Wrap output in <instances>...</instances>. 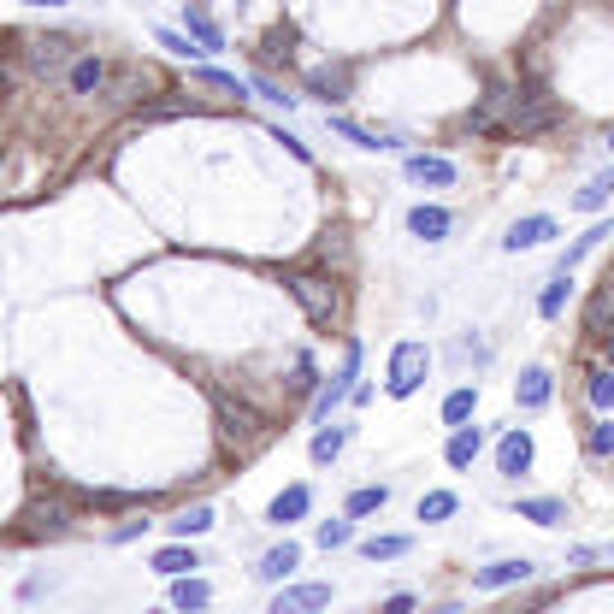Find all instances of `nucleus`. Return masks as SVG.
<instances>
[{
  "instance_id": "f257e3e1",
  "label": "nucleus",
  "mask_w": 614,
  "mask_h": 614,
  "mask_svg": "<svg viewBox=\"0 0 614 614\" xmlns=\"http://www.w3.org/2000/svg\"><path fill=\"white\" fill-rule=\"evenodd\" d=\"M290 296L302 302V313L313 319V325H331V319H337V307H343L337 284H331L325 272H290Z\"/></svg>"
},
{
  "instance_id": "f03ea898",
  "label": "nucleus",
  "mask_w": 614,
  "mask_h": 614,
  "mask_svg": "<svg viewBox=\"0 0 614 614\" xmlns=\"http://www.w3.org/2000/svg\"><path fill=\"white\" fill-rule=\"evenodd\" d=\"M431 372V349L426 343H396L390 355V396H414Z\"/></svg>"
},
{
  "instance_id": "7ed1b4c3",
  "label": "nucleus",
  "mask_w": 614,
  "mask_h": 614,
  "mask_svg": "<svg viewBox=\"0 0 614 614\" xmlns=\"http://www.w3.org/2000/svg\"><path fill=\"white\" fill-rule=\"evenodd\" d=\"M219 431H225V443H231V449H254V443L266 437V420H260L248 402L219 396Z\"/></svg>"
},
{
  "instance_id": "20e7f679",
  "label": "nucleus",
  "mask_w": 614,
  "mask_h": 614,
  "mask_svg": "<svg viewBox=\"0 0 614 614\" xmlns=\"http://www.w3.org/2000/svg\"><path fill=\"white\" fill-rule=\"evenodd\" d=\"M555 124V107L544 95H508V124L502 130H514V136H538V130H550Z\"/></svg>"
},
{
  "instance_id": "39448f33",
  "label": "nucleus",
  "mask_w": 614,
  "mask_h": 614,
  "mask_svg": "<svg viewBox=\"0 0 614 614\" xmlns=\"http://www.w3.org/2000/svg\"><path fill=\"white\" fill-rule=\"evenodd\" d=\"M24 60H30L36 77H54V71H65V65L77 60V48H71V36H30L24 42Z\"/></svg>"
},
{
  "instance_id": "423d86ee",
  "label": "nucleus",
  "mask_w": 614,
  "mask_h": 614,
  "mask_svg": "<svg viewBox=\"0 0 614 614\" xmlns=\"http://www.w3.org/2000/svg\"><path fill=\"white\" fill-rule=\"evenodd\" d=\"M550 237H555V219L550 213H532V219H514V225H508L502 248H508V254H526V248H544Z\"/></svg>"
},
{
  "instance_id": "0eeeda50",
  "label": "nucleus",
  "mask_w": 614,
  "mask_h": 614,
  "mask_svg": "<svg viewBox=\"0 0 614 614\" xmlns=\"http://www.w3.org/2000/svg\"><path fill=\"white\" fill-rule=\"evenodd\" d=\"M107 71L113 65L101 60V54H77V60L65 65V83H71V95H101L107 89Z\"/></svg>"
},
{
  "instance_id": "6e6552de",
  "label": "nucleus",
  "mask_w": 614,
  "mask_h": 614,
  "mask_svg": "<svg viewBox=\"0 0 614 614\" xmlns=\"http://www.w3.org/2000/svg\"><path fill=\"white\" fill-rule=\"evenodd\" d=\"M550 396H555V372H550V367H526V372H520V384H514V402H520L526 414L550 408Z\"/></svg>"
},
{
  "instance_id": "1a4fd4ad",
  "label": "nucleus",
  "mask_w": 614,
  "mask_h": 614,
  "mask_svg": "<svg viewBox=\"0 0 614 614\" xmlns=\"http://www.w3.org/2000/svg\"><path fill=\"white\" fill-rule=\"evenodd\" d=\"M331 603V585H290L272 597V614H319Z\"/></svg>"
},
{
  "instance_id": "9d476101",
  "label": "nucleus",
  "mask_w": 614,
  "mask_h": 614,
  "mask_svg": "<svg viewBox=\"0 0 614 614\" xmlns=\"http://www.w3.org/2000/svg\"><path fill=\"white\" fill-rule=\"evenodd\" d=\"M355 372H361V349H349V361H343V372H337V378H325V390L313 396V420H325V414H331V408H337V402H343V396L355 390V384H349Z\"/></svg>"
},
{
  "instance_id": "9b49d317",
  "label": "nucleus",
  "mask_w": 614,
  "mask_h": 614,
  "mask_svg": "<svg viewBox=\"0 0 614 614\" xmlns=\"http://www.w3.org/2000/svg\"><path fill=\"white\" fill-rule=\"evenodd\" d=\"M30 532H48V538H60V532H71V502H60V496H42V502H30Z\"/></svg>"
},
{
  "instance_id": "f8f14e48",
  "label": "nucleus",
  "mask_w": 614,
  "mask_h": 614,
  "mask_svg": "<svg viewBox=\"0 0 614 614\" xmlns=\"http://www.w3.org/2000/svg\"><path fill=\"white\" fill-rule=\"evenodd\" d=\"M526 467H532V437H526V431H508V437L496 443V473H502V479H520Z\"/></svg>"
},
{
  "instance_id": "ddd939ff",
  "label": "nucleus",
  "mask_w": 614,
  "mask_h": 614,
  "mask_svg": "<svg viewBox=\"0 0 614 614\" xmlns=\"http://www.w3.org/2000/svg\"><path fill=\"white\" fill-rule=\"evenodd\" d=\"M408 178L431 184V189H449L455 184V160H443V154H408Z\"/></svg>"
},
{
  "instance_id": "4468645a",
  "label": "nucleus",
  "mask_w": 614,
  "mask_h": 614,
  "mask_svg": "<svg viewBox=\"0 0 614 614\" xmlns=\"http://www.w3.org/2000/svg\"><path fill=\"white\" fill-rule=\"evenodd\" d=\"M184 36L195 42V54H219V48H225V30H219L207 12H195V6H184Z\"/></svg>"
},
{
  "instance_id": "2eb2a0df",
  "label": "nucleus",
  "mask_w": 614,
  "mask_h": 614,
  "mask_svg": "<svg viewBox=\"0 0 614 614\" xmlns=\"http://www.w3.org/2000/svg\"><path fill=\"white\" fill-rule=\"evenodd\" d=\"M520 579H532V561H491V567L473 573L479 591H508V585H520Z\"/></svg>"
},
{
  "instance_id": "dca6fc26",
  "label": "nucleus",
  "mask_w": 614,
  "mask_h": 614,
  "mask_svg": "<svg viewBox=\"0 0 614 614\" xmlns=\"http://www.w3.org/2000/svg\"><path fill=\"white\" fill-rule=\"evenodd\" d=\"M449 225H455V219H449V207H414V213H408V231H414L420 243H443V237H449Z\"/></svg>"
},
{
  "instance_id": "f3484780",
  "label": "nucleus",
  "mask_w": 614,
  "mask_h": 614,
  "mask_svg": "<svg viewBox=\"0 0 614 614\" xmlns=\"http://www.w3.org/2000/svg\"><path fill=\"white\" fill-rule=\"evenodd\" d=\"M302 567V550L296 544H278V550H266L260 555V567H254V579H266V585H278V579H290Z\"/></svg>"
},
{
  "instance_id": "a211bd4d",
  "label": "nucleus",
  "mask_w": 614,
  "mask_h": 614,
  "mask_svg": "<svg viewBox=\"0 0 614 614\" xmlns=\"http://www.w3.org/2000/svg\"><path fill=\"white\" fill-rule=\"evenodd\" d=\"M107 89H113V101H142V89H154V71H142V65L107 71Z\"/></svg>"
},
{
  "instance_id": "6ab92c4d",
  "label": "nucleus",
  "mask_w": 614,
  "mask_h": 614,
  "mask_svg": "<svg viewBox=\"0 0 614 614\" xmlns=\"http://www.w3.org/2000/svg\"><path fill=\"white\" fill-rule=\"evenodd\" d=\"M307 89L325 95V101H343L349 95V65H313L307 71Z\"/></svg>"
},
{
  "instance_id": "aec40b11",
  "label": "nucleus",
  "mask_w": 614,
  "mask_h": 614,
  "mask_svg": "<svg viewBox=\"0 0 614 614\" xmlns=\"http://www.w3.org/2000/svg\"><path fill=\"white\" fill-rule=\"evenodd\" d=\"M307 508H313V491H307V485H290V491L272 502V514H266V520H272V526H296Z\"/></svg>"
},
{
  "instance_id": "412c9836",
  "label": "nucleus",
  "mask_w": 614,
  "mask_h": 614,
  "mask_svg": "<svg viewBox=\"0 0 614 614\" xmlns=\"http://www.w3.org/2000/svg\"><path fill=\"white\" fill-rule=\"evenodd\" d=\"M207 603H213V591H207L195 573L172 579V609H178V614H195V609H207Z\"/></svg>"
},
{
  "instance_id": "4be33fe9",
  "label": "nucleus",
  "mask_w": 614,
  "mask_h": 614,
  "mask_svg": "<svg viewBox=\"0 0 614 614\" xmlns=\"http://www.w3.org/2000/svg\"><path fill=\"white\" fill-rule=\"evenodd\" d=\"M479 449H485V437H479V431L455 426V437H449V449H443V455H449V467H473V461H479Z\"/></svg>"
},
{
  "instance_id": "5701e85b",
  "label": "nucleus",
  "mask_w": 614,
  "mask_h": 614,
  "mask_svg": "<svg viewBox=\"0 0 614 614\" xmlns=\"http://www.w3.org/2000/svg\"><path fill=\"white\" fill-rule=\"evenodd\" d=\"M520 520H538V526H561V520H567V502H555V496H526V502H520Z\"/></svg>"
},
{
  "instance_id": "b1692460",
  "label": "nucleus",
  "mask_w": 614,
  "mask_h": 614,
  "mask_svg": "<svg viewBox=\"0 0 614 614\" xmlns=\"http://www.w3.org/2000/svg\"><path fill=\"white\" fill-rule=\"evenodd\" d=\"M473 408H479V390H473V384L449 390V402H443V426H467V420H473Z\"/></svg>"
},
{
  "instance_id": "393cba45",
  "label": "nucleus",
  "mask_w": 614,
  "mask_h": 614,
  "mask_svg": "<svg viewBox=\"0 0 614 614\" xmlns=\"http://www.w3.org/2000/svg\"><path fill=\"white\" fill-rule=\"evenodd\" d=\"M201 561H195V550H184V544H172V550L154 555V573H166V579H184V573H195Z\"/></svg>"
},
{
  "instance_id": "a878e982",
  "label": "nucleus",
  "mask_w": 614,
  "mask_h": 614,
  "mask_svg": "<svg viewBox=\"0 0 614 614\" xmlns=\"http://www.w3.org/2000/svg\"><path fill=\"white\" fill-rule=\"evenodd\" d=\"M384 502H390V485H361V491L343 502V514H349V520H361V514H378Z\"/></svg>"
},
{
  "instance_id": "bb28decb",
  "label": "nucleus",
  "mask_w": 614,
  "mask_h": 614,
  "mask_svg": "<svg viewBox=\"0 0 614 614\" xmlns=\"http://www.w3.org/2000/svg\"><path fill=\"white\" fill-rule=\"evenodd\" d=\"M331 130L349 136L355 148H396V136H378V130H367V124H355V119H331Z\"/></svg>"
},
{
  "instance_id": "cd10ccee",
  "label": "nucleus",
  "mask_w": 614,
  "mask_h": 614,
  "mask_svg": "<svg viewBox=\"0 0 614 614\" xmlns=\"http://www.w3.org/2000/svg\"><path fill=\"white\" fill-rule=\"evenodd\" d=\"M343 443H349V431H343V426L313 431V461H337V455H343Z\"/></svg>"
},
{
  "instance_id": "c85d7f7f",
  "label": "nucleus",
  "mask_w": 614,
  "mask_h": 614,
  "mask_svg": "<svg viewBox=\"0 0 614 614\" xmlns=\"http://www.w3.org/2000/svg\"><path fill=\"white\" fill-rule=\"evenodd\" d=\"M585 390H591V408H597V414L614 408V372L609 367H591V384H585Z\"/></svg>"
},
{
  "instance_id": "c756f323",
  "label": "nucleus",
  "mask_w": 614,
  "mask_h": 614,
  "mask_svg": "<svg viewBox=\"0 0 614 614\" xmlns=\"http://www.w3.org/2000/svg\"><path fill=\"white\" fill-rule=\"evenodd\" d=\"M461 502H455V491H431V496H420V520L426 526H437V520H449Z\"/></svg>"
},
{
  "instance_id": "7c9ffc66",
  "label": "nucleus",
  "mask_w": 614,
  "mask_h": 614,
  "mask_svg": "<svg viewBox=\"0 0 614 614\" xmlns=\"http://www.w3.org/2000/svg\"><path fill=\"white\" fill-rule=\"evenodd\" d=\"M361 555H367V561H396V555H408V538H402V532H390V538H367Z\"/></svg>"
},
{
  "instance_id": "2f4dec72",
  "label": "nucleus",
  "mask_w": 614,
  "mask_h": 614,
  "mask_svg": "<svg viewBox=\"0 0 614 614\" xmlns=\"http://www.w3.org/2000/svg\"><path fill=\"white\" fill-rule=\"evenodd\" d=\"M573 207H579V213H603V207H609V178H591V184L573 195Z\"/></svg>"
},
{
  "instance_id": "473e14b6",
  "label": "nucleus",
  "mask_w": 614,
  "mask_h": 614,
  "mask_svg": "<svg viewBox=\"0 0 614 614\" xmlns=\"http://www.w3.org/2000/svg\"><path fill=\"white\" fill-rule=\"evenodd\" d=\"M172 532H178V538H201V532H213V508H189V514H178V520H172Z\"/></svg>"
},
{
  "instance_id": "72a5a7b5",
  "label": "nucleus",
  "mask_w": 614,
  "mask_h": 614,
  "mask_svg": "<svg viewBox=\"0 0 614 614\" xmlns=\"http://www.w3.org/2000/svg\"><path fill=\"white\" fill-rule=\"evenodd\" d=\"M343 544H355V526H349V514L319 526V550H343Z\"/></svg>"
},
{
  "instance_id": "f704fd0d",
  "label": "nucleus",
  "mask_w": 614,
  "mask_h": 614,
  "mask_svg": "<svg viewBox=\"0 0 614 614\" xmlns=\"http://www.w3.org/2000/svg\"><path fill=\"white\" fill-rule=\"evenodd\" d=\"M561 307H567V272H561V278H555L550 290H544V296H538V313H544V319H555V313H561Z\"/></svg>"
},
{
  "instance_id": "c9c22d12",
  "label": "nucleus",
  "mask_w": 614,
  "mask_h": 614,
  "mask_svg": "<svg viewBox=\"0 0 614 614\" xmlns=\"http://www.w3.org/2000/svg\"><path fill=\"white\" fill-rule=\"evenodd\" d=\"M195 83H207V89H225V95H243V83H237V77H225V71H213V65H195Z\"/></svg>"
},
{
  "instance_id": "e433bc0d",
  "label": "nucleus",
  "mask_w": 614,
  "mask_h": 614,
  "mask_svg": "<svg viewBox=\"0 0 614 614\" xmlns=\"http://www.w3.org/2000/svg\"><path fill=\"white\" fill-rule=\"evenodd\" d=\"M585 443H591V455L603 461V455H609V449H614V426H609V420H597V426H591V437H585Z\"/></svg>"
},
{
  "instance_id": "4c0bfd02",
  "label": "nucleus",
  "mask_w": 614,
  "mask_h": 614,
  "mask_svg": "<svg viewBox=\"0 0 614 614\" xmlns=\"http://www.w3.org/2000/svg\"><path fill=\"white\" fill-rule=\"evenodd\" d=\"M603 319H609V290L591 296V337H603Z\"/></svg>"
},
{
  "instance_id": "58836bf2",
  "label": "nucleus",
  "mask_w": 614,
  "mask_h": 614,
  "mask_svg": "<svg viewBox=\"0 0 614 614\" xmlns=\"http://www.w3.org/2000/svg\"><path fill=\"white\" fill-rule=\"evenodd\" d=\"M254 89H260L266 101H278V107H290V101H296V95H284V83H272V77H254Z\"/></svg>"
},
{
  "instance_id": "ea45409f",
  "label": "nucleus",
  "mask_w": 614,
  "mask_h": 614,
  "mask_svg": "<svg viewBox=\"0 0 614 614\" xmlns=\"http://www.w3.org/2000/svg\"><path fill=\"white\" fill-rule=\"evenodd\" d=\"M160 48H172V54H195V48H189V36H178V30H160Z\"/></svg>"
},
{
  "instance_id": "a19ab883",
  "label": "nucleus",
  "mask_w": 614,
  "mask_h": 614,
  "mask_svg": "<svg viewBox=\"0 0 614 614\" xmlns=\"http://www.w3.org/2000/svg\"><path fill=\"white\" fill-rule=\"evenodd\" d=\"M378 614H414V597H408V591H396V597H390Z\"/></svg>"
},
{
  "instance_id": "79ce46f5",
  "label": "nucleus",
  "mask_w": 614,
  "mask_h": 614,
  "mask_svg": "<svg viewBox=\"0 0 614 614\" xmlns=\"http://www.w3.org/2000/svg\"><path fill=\"white\" fill-rule=\"evenodd\" d=\"M6 89H12V65L0 60V95H6Z\"/></svg>"
},
{
  "instance_id": "37998d69",
  "label": "nucleus",
  "mask_w": 614,
  "mask_h": 614,
  "mask_svg": "<svg viewBox=\"0 0 614 614\" xmlns=\"http://www.w3.org/2000/svg\"><path fill=\"white\" fill-rule=\"evenodd\" d=\"M30 6H60V0H30Z\"/></svg>"
}]
</instances>
